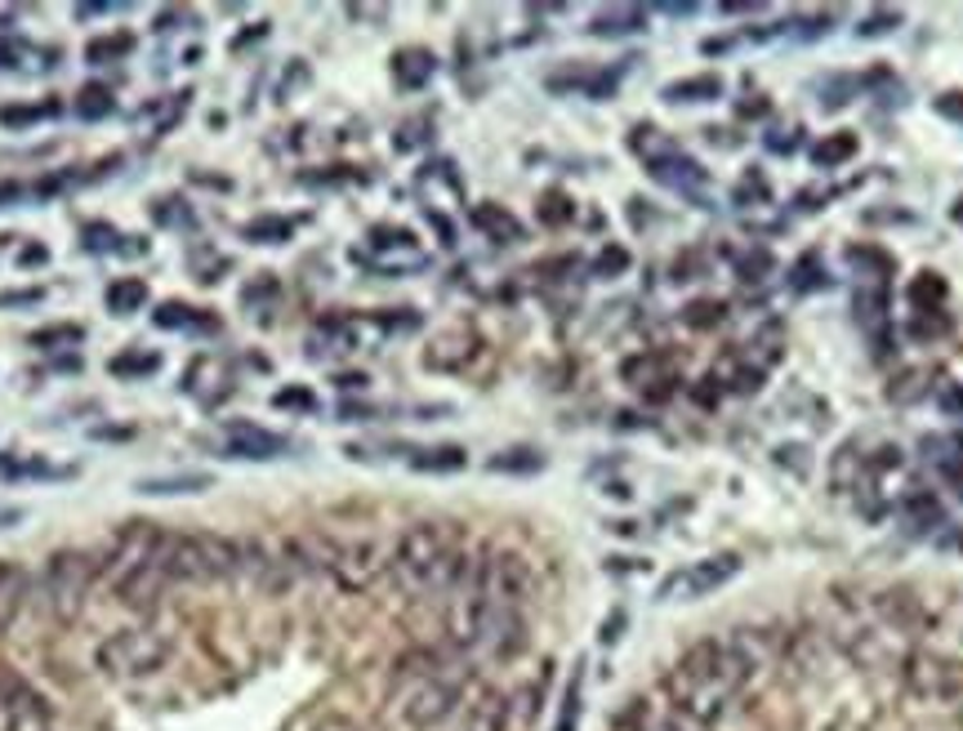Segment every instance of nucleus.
<instances>
[{"instance_id":"obj_21","label":"nucleus","mask_w":963,"mask_h":731,"mask_svg":"<svg viewBox=\"0 0 963 731\" xmlns=\"http://www.w3.org/2000/svg\"><path fill=\"white\" fill-rule=\"evenodd\" d=\"M856 322H862L870 335H879V348L884 353V326H888V286H866L856 290Z\"/></svg>"},{"instance_id":"obj_43","label":"nucleus","mask_w":963,"mask_h":731,"mask_svg":"<svg viewBox=\"0 0 963 731\" xmlns=\"http://www.w3.org/2000/svg\"><path fill=\"white\" fill-rule=\"evenodd\" d=\"M371 246L375 250H415V233H406V228H375Z\"/></svg>"},{"instance_id":"obj_20","label":"nucleus","mask_w":963,"mask_h":731,"mask_svg":"<svg viewBox=\"0 0 963 731\" xmlns=\"http://www.w3.org/2000/svg\"><path fill=\"white\" fill-rule=\"evenodd\" d=\"M648 170H652V179H661V183H670V187H700V183H705V170H700L692 157L674 152V148L661 152V157H652Z\"/></svg>"},{"instance_id":"obj_6","label":"nucleus","mask_w":963,"mask_h":731,"mask_svg":"<svg viewBox=\"0 0 963 731\" xmlns=\"http://www.w3.org/2000/svg\"><path fill=\"white\" fill-rule=\"evenodd\" d=\"M98 584V553H85V549H63L45 562L41 571V606L50 611V620L58 624H72L85 602H89V589Z\"/></svg>"},{"instance_id":"obj_55","label":"nucleus","mask_w":963,"mask_h":731,"mask_svg":"<svg viewBox=\"0 0 963 731\" xmlns=\"http://www.w3.org/2000/svg\"><path fill=\"white\" fill-rule=\"evenodd\" d=\"M937 469H941V477H945V482H950V486H954V495H959V499H963V464H959V460H950V455H945V460H937Z\"/></svg>"},{"instance_id":"obj_29","label":"nucleus","mask_w":963,"mask_h":731,"mask_svg":"<svg viewBox=\"0 0 963 731\" xmlns=\"http://www.w3.org/2000/svg\"><path fill=\"white\" fill-rule=\"evenodd\" d=\"M469 464V455L460 447H428V451H415L410 455V469L415 473H460Z\"/></svg>"},{"instance_id":"obj_63","label":"nucleus","mask_w":963,"mask_h":731,"mask_svg":"<svg viewBox=\"0 0 963 731\" xmlns=\"http://www.w3.org/2000/svg\"><path fill=\"white\" fill-rule=\"evenodd\" d=\"M954 219H959V224H963V201H954Z\"/></svg>"},{"instance_id":"obj_31","label":"nucleus","mask_w":963,"mask_h":731,"mask_svg":"<svg viewBox=\"0 0 963 731\" xmlns=\"http://www.w3.org/2000/svg\"><path fill=\"white\" fill-rule=\"evenodd\" d=\"M847 264L862 272V277H870L875 286H888V277H892V255H884L879 246H852V250H847Z\"/></svg>"},{"instance_id":"obj_52","label":"nucleus","mask_w":963,"mask_h":731,"mask_svg":"<svg viewBox=\"0 0 963 731\" xmlns=\"http://www.w3.org/2000/svg\"><path fill=\"white\" fill-rule=\"evenodd\" d=\"M41 299H45L41 286H32V290H6V294H0V308H32V303H41Z\"/></svg>"},{"instance_id":"obj_30","label":"nucleus","mask_w":963,"mask_h":731,"mask_svg":"<svg viewBox=\"0 0 963 731\" xmlns=\"http://www.w3.org/2000/svg\"><path fill=\"white\" fill-rule=\"evenodd\" d=\"M856 135H847V130H838V135H825L816 148H812V165H821V170H834V165H847L852 157H856Z\"/></svg>"},{"instance_id":"obj_17","label":"nucleus","mask_w":963,"mask_h":731,"mask_svg":"<svg viewBox=\"0 0 963 731\" xmlns=\"http://www.w3.org/2000/svg\"><path fill=\"white\" fill-rule=\"evenodd\" d=\"M509 722H513V700L495 687L482 691L464 713V731H509Z\"/></svg>"},{"instance_id":"obj_45","label":"nucleus","mask_w":963,"mask_h":731,"mask_svg":"<svg viewBox=\"0 0 963 731\" xmlns=\"http://www.w3.org/2000/svg\"><path fill=\"white\" fill-rule=\"evenodd\" d=\"M892 28H901V14L897 10H879V14H870L862 28H856V36H866V41H875V36H888Z\"/></svg>"},{"instance_id":"obj_23","label":"nucleus","mask_w":963,"mask_h":731,"mask_svg":"<svg viewBox=\"0 0 963 731\" xmlns=\"http://www.w3.org/2000/svg\"><path fill=\"white\" fill-rule=\"evenodd\" d=\"M103 299H107V312H113V318H130V312H139L148 303V281L143 277H117Z\"/></svg>"},{"instance_id":"obj_41","label":"nucleus","mask_w":963,"mask_h":731,"mask_svg":"<svg viewBox=\"0 0 963 731\" xmlns=\"http://www.w3.org/2000/svg\"><path fill=\"white\" fill-rule=\"evenodd\" d=\"M161 362L152 357V353H121V357H113V375H152Z\"/></svg>"},{"instance_id":"obj_49","label":"nucleus","mask_w":963,"mask_h":731,"mask_svg":"<svg viewBox=\"0 0 963 731\" xmlns=\"http://www.w3.org/2000/svg\"><path fill=\"white\" fill-rule=\"evenodd\" d=\"M906 513L919 517L923 527H937V522H941V508H937V499H928V495H910V499H906Z\"/></svg>"},{"instance_id":"obj_36","label":"nucleus","mask_w":963,"mask_h":731,"mask_svg":"<svg viewBox=\"0 0 963 731\" xmlns=\"http://www.w3.org/2000/svg\"><path fill=\"white\" fill-rule=\"evenodd\" d=\"M683 322H687L692 331H714V326L727 322V303H723V299H696V303L683 308Z\"/></svg>"},{"instance_id":"obj_60","label":"nucleus","mask_w":963,"mask_h":731,"mask_svg":"<svg viewBox=\"0 0 963 731\" xmlns=\"http://www.w3.org/2000/svg\"><path fill=\"white\" fill-rule=\"evenodd\" d=\"M19 264H23V268H28V264H45V250H41V246H32V250H23V255H19Z\"/></svg>"},{"instance_id":"obj_15","label":"nucleus","mask_w":963,"mask_h":731,"mask_svg":"<svg viewBox=\"0 0 963 731\" xmlns=\"http://www.w3.org/2000/svg\"><path fill=\"white\" fill-rule=\"evenodd\" d=\"M290 442L281 433H268L259 424H228V451L242 460H277Z\"/></svg>"},{"instance_id":"obj_28","label":"nucleus","mask_w":963,"mask_h":731,"mask_svg":"<svg viewBox=\"0 0 963 731\" xmlns=\"http://www.w3.org/2000/svg\"><path fill=\"white\" fill-rule=\"evenodd\" d=\"M353 348V326L340 318L317 322V331L308 335V353H349Z\"/></svg>"},{"instance_id":"obj_24","label":"nucleus","mask_w":963,"mask_h":731,"mask_svg":"<svg viewBox=\"0 0 963 731\" xmlns=\"http://www.w3.org/2000/svg\"><path fill=\"white\" fill-rule=\"evenodd\" d=\"M473 228L486 233L491 241H504V246H509V241H522V224L504 211V205H478V211H473Z\"/></svg>"},{"instance_id":"obj_11","label":"nucleus","mask_w":963,"mask_h":731,"mask_svg":"<svg viewBox=\"0 0 963 731\" xmlns=\"http://www.w3.org/2000/svg\"><path fill=\"white\" fill-rule=\"evenodd\" d=\"M736 576H740V553H714V558H705V562H692L687 571H678V576L661 589V598H674V593H683V598H705V593L723 589V584L736 580Z\"/></svg>"},{"instance_id":"obj_1","label":"nucleus","mask_w":963,"mask_h":731,"mask_svg":"<svg viewBox=\"0 0 963 731\" xmlns=\"http://www.w3.org/2000/svg\"><path fill=\"white\" fill-rule=\"evenodd\" d=\"M749 674H755V660L740 652V643H723V638H705L696 647L683 652V660L670 669L661 696L670 705H678L683 713H692L700 727L718 722L727 713V705L745 691Z\"/></svg>"},{"instance_id":"obj_7","label":"nucleus","mask_w":963,"mask_h":731,"mask_svg":"<svg viewBox=\"0 0 963 731\" xmlns=\"http://www.w3.org/2000/svg\"><path fill=\"white\" fill-rule=\"evenodd\" d=\"M464 584L495 611H526V602L535 593L531 562L513 549H500V553H486L482 562H473Z\"/></svg>"},{"instance_id":"obj_40","label":"nucleus","mask_w":963,"mask_h":731,"mask_svg":"<svg viewBox=\"0 0 963 731\" xmlns=\"http://www.w3.org/2000/svg\"><path fill=\"white\" fill-rule=\"evenodd\" d=\"M950 331V318L941 308H932V312H914V322H910V335L914 340H932V335H945Z\"/></svg>"},{"instance_id":"obj_58","label":"nucleus","mask_w":963,"mask_h":731,"mask_svg":"<svg viewBox=\"0 0 963 731\" xmlns=\"http://www.w3.org/2000/svg\"><path fill=\"white\" fill-rule=\"evenodd\" d=\"M768 268H772V255L759 250L755 259H745V264H740V277H745V281H755V272H768Z\"/></svg>"},{"instance_id":"obj_10","label":"nucleus","mask_w":963,"mask_h":731,"mask_svg":"<svg viewBox=\"0 0 963 731\" xmlns=\"http://www.w3.org/2000/svg\"><path fill=\"white\" fill-rule=\"evenodd\" d=\"M384 567H388V558L371 540H349V545H327V549H321V571H331L353 593L366 589Z\"/></svg>"},{"instance_id":"obj_26","label":"nucleus","mask_w":963,"mask_h":731,"mask_svg":"<svg viewBox=\"0 0 963 731\" xmlns=\"http://www.w3.org/2000/svg\"><path fill=\"white\" fill-rule=\"evenodd\" d=\"M928 379H932L928 366H910V370H901V375L888 384V401H892V406H914V401H923V397L932 393Z\"/></svg>"},{"instance_id":"obj_42","label":"nucleus","mask_w":963,"mask_h":731,"mask_svg":"<svg viewBox=\"0 0 963 731\" xmlns=\"http://www.w3.org/2000/svg\"><path fill=\"white\" fill-rule=\"evenodd\" d=\"M567 219H571V201H567L563 192H545V201H541V224L558 228V224H567Z\"/></svg>"},{"instance_id":"obj_51","label":"nucleus","mask_w":963,"mask_h":731,"mask_svg":"<svg viewBox=\"0 0 963 731\" xmlns=\"http://www.w3.org/2000/svg\"><path fill=\"white\" fill-rule=\"evenodd\" d=\"M937 406H941V410L950 415V420H959V415H963V388L945 379V384L937 388Z\"/></svg>"},{"instance_id":"obj_3","label":"nucleus","mask_w":963,"mask_h":731,"mask_svg":"<svg viewBox=\"0 0 963 731\" xmlns=\"http://www.w3.org/2000/svg\"><path fill=\"white\" fill-rule=\"evenodd\" d=\"M469 674L464 665L438 656V652H410L393 665V713L410 731H434L442 727L456 705L464 700Z\"/></svg>"},{"instance_id":"obj_16","label":"nucleus","mask_w":963,"mask_h":731,"mask_svg":"<svg viewBox=\"0 0 963 731\" xmlns=\"http://www.w3.org/2000/svg\"><path fill=\"white\" fill-rule=\"evenodd\" d=\"M0 731H45V709L14 687H0Z\"/></svg>"},{"instance_id":"obj_4","label":"nucleus","mask_w":963,"mask_h":731,"mask_svg":"<svg viewBox=\"0 0 963 731\" xmlns=\"http://www.w3.org/2000/svg\"><path fill=\"white\" fill-rule=\"evenodd\" d=\"M161 562H165V576L170 584H210V580H224V576H237L246 571V545L228 540V536H214V531H179V536H165L161 540Z\"/></svg>"},{"instance_id":"obj_22","label":"nucleus","mask_w":963,"mask_h":731,"mask_svg":"<svg viewBox=\"0 0 963 731\" xmlns=\"http://www.w3.org/2000/svg\"><path fill=\"white\" fill-rule=\"evenodd\" d=\"M723 98V76L700 72V76H683L665 85V103H714Z\"/></svg>"},{"instance_id":"obj_19","label":"nucleus","mask_w":963,"mask_h":731,"mask_svg":"<svg viewBox=\"0 0 963 731\" xmlns=\"http://www.w3.org/2000/svg\"><path fill=\"white\" fill-rule=\"evenodd\" d=\"M23 598H28V571H23L19 562L0 558V638H6V630L14 624Z\"/></svg>"},{"instance_id":"obj_37","label":"nucleus","mask_w":963,"mask_h":731,"mask_svg":"<svg viewBox=\"0 0 963 731\" xmlns=\"http://www.w3.org/2000/svg\"><path fill=\"white\" fill-rule=\"evenodd\" d=\"M130 50H135V36H130V32H117V36L89 41V45H85V58H89V63H117V58H126Z\"/></svg>"},{"instance_id":"obj_62","label":"nucleus","mask_w":963,"mask_h":731,"mask_svg":"<svg viewBox=\"0 0 963 731\" xmlns=\"http://www.w3.org/2000/svg\"><path fill=\"white\" fill-rule=\"evenodd\" d=\"M19 517H23L19 508H0V527H14V522H19Z\"/></svg>"},{"instance_id":"obj_2","label":"nucleus","mask_w":963,"mask_h":731,"mask_svg":"<svg viewBox=\"0 0 963 731\" xmlns=\"http://www.w3.org/2000/svg\"><path fill=\"white\" fill-rule=\"evenodd\" d=\"M469 558L460 536L447 527V522H415L406 527L388 553V571L402 584V593L410 598H442L456 593L469 580Z\"/></svg>"},{"instance_id":"obj_18","label":"nucleus","mask_w":963,"mask_h":731,"mask_svg":"<svg viewBox=\"0 0 963 731\" xmlns=\"http://www.w3.org/2000/svg\"><path fill=\"white\" fill-rule=\"evenodd\" d=\"M434 72H438V58L424 45H406V50L393 54V80L402 89H424L428 80H434Z\"/></svg>"},{"instance_id":"obj_35","label":"nucleus","mask_w":963,"mask_h":731,"mask_svg":"<svg viewBox=\"0 0 963 731\" xmlns=\"http://www.w3.org/2000/svg\"><path fill=\"white\" fill-rule=\"evenodd\" d=\"M290 233H295V224H290V219H277V215L250 219V224L242 228V237H246V241H259V246H281V241H290Z\"/></svg>"},{"instance_id":"obj_44","label":"nucleus","mask_w":963,"mask_h":731,"mask_svg":"<svg viewBox=\"0 0 963 731\" xmlns=\"http://www.w3.org/2000/svg\"><path fill=\"white\" fill-rule=\"evenodd\" d=\"M54 112H58V103H45V108H0V126H32Z\"/></svg>"},{"instance_id":"obj_61","label":"nucleus","mask_w":963,"mask_h":731,"mask_svg":"<svg viewBox=\"0 0 963 731\" xmlns=\"http://www.w3.org/2000/svg\"><path fill=\"white\" fill-rule=\"evenodd\" d=\"M340 388H366V375H340Z\"/></svg>"},{"instance_id":"obj_50","label":"nucleus","mask_w":963,"mask_h":731,"mask_svg":"<svg viewBox=\"0 0 963 731\" xmlns=\"http://www.w3.org/2000/svg\"><path fill=\"white\" fill-rule=\"evenodd\" d=\"M816 286H830V277L816 272V255H807V259L799 264V272H794V290H816Z\"/></svg>"},{"instance_id":"obj_25","label":"nucleus","mask_w":963,"mask_h":731,"mask_svg":"<svg viewBox=\"0 0 963 731\" xmlns=\"http://www.w3.org/2000/svg\"><path fill=\"white\" fill-rule=\"evenodd\" d=\"M642 28H648V14H642V10H633V6L602 10V14L589 23V32H593V36H629V32H642Z\"/></svg>"},{"instance_id":"obj_47","label":"nucleus","mask_w":963,"mask_h":731,"mask_svg":"<svg viewBox=\"0 0 963 731\" xmlns=\"http://www.w3.org/2000/svg\"><path fill=\"white\" fill-rule=\"evenodd\" d=\"M624 268H629V250H620V246H607V250L598 255V264H593L598 277H620Z\"/></svg>"},{"instance_id":"obj_32","label":"nucleus","mask_w":963,"mask_h":731,"mask_svg":"<svg viewBox=\"0 0 963 731\" xmlns=\"http://www.w3.org/2000/svg\"><path fill=\"white\" fill-rule=\"evenodd\" d=\"M152 322H157L161 331H205V326H214L210 318H201V312L188 308V303H161V308L152 312Z\"/></svg>"},{"instance_id":"obj_34","label":"nucleus","mask_w":963,"mask_h":731,"mask_svg":"<svg viewBox=\"0 0 963 731\" xmlns=\"http://www.w3.org/2000/svg\"><path fill=\"white\" fill-rule=\"evenodd\" d=\"M491 473H541L545 469V455L541 451H526V447H513V451H500L486 460Z\"/></svg>"},{"instance_id":"obj_59","label":"nucleus","mask_w":963,"mask_h":731,"mask_svg":"<svg viewBox=\"0 0 963 731\" xmlns=\"http://www.w3.org/2000/svg\"><path fill=\"white\" fill-rule=\"evenodd\" d=\"M19 196H23L19 183H0V205H6V201H19Z\"/></svg>"},{"instance_id":"obj_33","label":"nucleus","mask_w":963,"mask_h":731,"mask_svg":"<svg viewBox=\"0 0 963 731\" xmlns=\"http://www.w3.org/2000/svg\"><path fill=\"white\" fill-rule=\"evenodd\" d=\"M910 303H914V312H932V308H941L945 303V277H937V272H919L914 281H910Z\"/></svg>"},{"instance_id":"obj_9","label":"nucleus","mask_w":963,"mask_h":731,"mask_svg":"<svg viewBox=\"0 0 963 731\" xmlns=\"http://www.w3.org/2000/svg\"><path fill=\"white\" fill-rule=\"evenodd\" d=\"M165 540V531L157 527V522H126V527L107 540V549L98 553V580L103 584H126L152 553H157V545Z\"/></svg>"},{"instance_id":"obj_5","label":"nucleus","mask_w":963,"mask_h":731,"mask_svg":"<svg viewBox=\"0 0 963 731\" xmlns=\"http://www.w3.org/2000/svg\"><path fill=\"white\" fill-rule=\"evenodd\" d=\"M170 656H174V630L143 620V624H126V630L107 634L94 647V669L117 682H135V678L161 674Z\"/></svg>"},{"instance_id":"obj_38","label":"nucleus","mask_w":963,"mask_h":731,"mask_svg":"<svg viewBox=\"0 0 963 731\" xmlns=\"http://www.w3.org/2000/svg\"><path fill=\"white\" fill-rule=\"evenodd\" d=\"M117 103H113V89H103V85H89V89H81V98H76V112L85 117V121H94V117H107Z\"/></svg>"},{"instance_id":"obj_56","label":"nucleus","mask_w":963,"mask_h":731,"mask_svg":"<svg viewBox=\"0 0 963 731\" xmlns=\"http://www.w3.org/2000/svg\"><path fill=\"white\" fill-rule=\"evenodd\" d=\"M576 718H580V687L571 682V691H567V713H563L558 731H576Z\"/></svg>"},{"instance_id":"obj_14","label":"nucleus","mask_w":963,"mask_h":731,"mask_svg":"<svg viewBox=\"0 0 963 731\" xmlns=\"http://www.w3.org/2000/svg\"><path fill=\"white\" fill-rule=\"evenodd\" d=\"M473 357H478V335H473V331H447V335H438L434 344L424 348V366H428V370H442V375L464 370Z\"/></svg>"},{"instance_id":"obj_48","label":"nucleus","mask_w":963,"mask_h":731,"mask_svg":"<svg viewBox=\"0 0 963 731\" xmlns=\"http://www.w3.org/2000/svg\"><path fill=\"white\" fill-rule=\"evenodd\" d=\"M777 464H781V469H794V477H807V473H812L807 447H777Z\"/></svg>"},{"instance_id":"obj_57","label":"nucleus","mask_w":963,"mask_h":731,"mask_svg":"<svg viewBox=\"0 0 963 731\" xmlns=\"http://www.w3.org/2000/svg\"><path fill=\"white\" fill-rule=\"evenodd\" d=\"M264 294H277V277H268V272H264L255 286H246V290H242V299H246V303H255V299H264Z\"/></svg>"},{"instance_id":"obj_64","label":"nucleus","mask_w":963,"mask_h":731,"mask_svg":"<svg viewBox=\"0 0 963 731\" xmlns=\"http://www.w3.org/2000/svg\"><path fill=\"white\" fill-rule=\"evenodd\" d=\"M959 731H963V713H959Z\"/></svg>"},{"instance_id":"obj_8","label":"nucleus","mask_w":963,"mask_h":731,"mask_svg":"<svg viewBox=\"0 0 963 731\" xmlns=\"http://www.w3.org/2000/svg\"><path fill=\"white\" fill-rule=\"evenodd\" d=\"M901 682L923 705H963V665L941 652H910L901 660Z\"/></svg>"},{"instance_id":"obj_53","label":"nucleus","mask_w":963,"mask_h":731,"mask_svg":"<svg viewBox=\"0 0 963 731\" xmlns=\"http://www.w3.org/2000/svg\"><path fill=\"white\" fill-rule=\"evenodd\" d=\"M308 731H362L353 718H344V713H327V718H317Z\"/></svg>"},{"instance_id":"obj_27","label":"nucleus","mask_w":963,"mask_h":731,"mask_svg":"<svg viewBox=\"0 0 963 731\" xmlns=\"http://www.w3.org/2000/svg\"><path fill=\"white\" fill-rule=\"evenodd\" d=\"M201 491H210V473H174V477L139 482V495H201Z\"/></svg>"},{"instance_id":"obj_39","label":"nucleus","mask_w":963,"mask_h":731,"mask_svg":"<svg viewBox=\"0 0 963 731\" xmlns=\"http://www.w3.org/2000/svg\"><path fill=\"white\" fill-rule=\"evenodd\" d=\"M85 331L81 326H45V331H32L28 344L32 348H63V344H81Z\"/></svg>"},{"instance_id":"obj_12","label":"nucleus","mask_w":963,"mask_h":731,"mask_svg":"<svg viewBox=\"0 0 963 731\" xmlns=\"http://www.w3.org/2000/svg\"><path fill=\"white\" fill-rule=\"evenodd\" d=\"M624 731H709V727H700L692 713H683L665 696H648V700H633V709L624 713Z\"/></svg>"},{"instance_id":"obj_13","label":"nucleus","mask_w":963,"mask_h":731,"mask_svg":"<svg viewBox=\"0 0 963 731\" xmlns=\"http://www.w3.org/2000/svg\"><path fill=\"white\" fill-rule=\"evenodd\" d=\"M620 375H624V384H633V388H642L652 401H665L670 393H674V362L665 357V353H642V357H629L624 366H620Z\"/></svg>"},{"instance_id":"obj_46","label":"nucleus","mask_w":963,"mask_h":731,"mask_svg":"<svg viewBox=\"0 0 963 731\" xmlns=\"http://www.w3.org/2000/svg\"><path fill=\"white\" fill-rule=\"evenodd\" d=\"M272 406L277 410H317V397L308 393V388H281V393H272Z\"/></svg>"},{"instance_id":"obj_54","label":"nucleus","mask_w":963,"mask_h":731,"mask_svg":"<svg viewBox=\"0 0 963 731\" xmlns=\"http://www.w3.org/2000/svg\"><path fill=\"white\" fill-rule=\"evenodd\" d=\"M937 112H941V117H950V121H963V89H954V94H941V98H937Z\"/></svg>"}]
</instances>
